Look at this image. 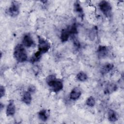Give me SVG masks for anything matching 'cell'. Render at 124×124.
Listing matches in <instances>:
<instances>
[{
  "mask_svg": "<svg viewBox=\"0 0 124 124\" xmlns=\"http://www.w3.org/2000/svg\"><path fill=\"white\" fill-rule=\"evenodd\" d=\"M46 82L49 87L55 93H57L63 88V83L61 80L58 79L53 75H49L46 78Z\"/></svg>",
  "mask_w": 124,
  "mask_h": 124,
  "instance_id": "6da1fadb",
  "label": "cell"
},
{
  "mask_svg": "<svg viewBox=\"0 0 124 124\" xmlns=\"http://www.w3.org/2000/svg\"><path fill=\"white\" fill-rule=\"evenodd\" d=\"M14 56L18 62H23L27 61V53L22 45L18 44L15 46L14 51Z\"/></svg>",
  "mask_w": 124,
  "mask_h": 124,
  "instance_id": "7a4b0ae2",
  "label": "cell"
},
{
  "mask_svg": "<svg viewBox=\"0 0 124 124\" xmlns=\"http://www.w3.org/2000/svg\"><path fill=\"white\" fill-rule=\"evenodd\" d=\"M99 8L102 13L107 17H109L111 13L112 7L109 2L106 0L101 1L98 4Z\"/></svg>",
  "mask_w": 124,
  "mask_h": 124,
  "instance_id": "3957f363",
  "label": "cell"
},
{
  "mask_svg": "<svg viewBox=\"0 0 124 124\" xmlns=\"http://www.w3.org/2000/svg\"><path fill=\"white\" fill-rule=\"evenodd\" d=\"M38 50L42 54L48 51L50 47V43L46 39L40 36H38Z\"/></svg>",
  "mask_w": 124,
  "mask_h": 124,
  "instance_id": "277c9868",
  "label": "cell"
},
{
  "mask_svg": "<svg viewBox=\"0 0 124 124\" xmlns=\"http://www.w3.org/2000/svg\"><path fill=\"white\" fill-rule=\"evenodd\" d=\"M19 13V3L16 1H13L8 10V14L10 16L15 17Z\"/></svg>",
  "mask_w": 124,
  "mask_h": 124,
  "instance_id": "5b68a950",
  "label": "cell"
},
{
  "mask_svg": "<svg viewBox=\"0 0 124 124\" xmlns=\"http://www.w3.org/2000/svg\"><path fill=\"white\" fill-rule=\"evenodd\" d=\"M22 43L23 45L27 47H32L35 45L33 39L32 38L31 35L29 33L24 35L22 39Z\"/></svg>",
  "mask_w": 124,
  "mask_h": 124,
  "instance_id": "8992f818",
  "label": "cell"
},
{
  "mask_svg": "<svg viewBox=\"0 0 124 124\" xmlns=\"http://www.w3.org/2000/svg\"><path fill=\"white\" fill-rule=\"evenodd\" d=\"M108 53V47L105 46L100 45L97 49V54L99 58L106 57Z\"/></svg>",
  "mask_w": 124,
  "mask_h": 124,
  "instance_id": "52a82bcc",
  "label": "cell"
},
{
  "mask_svg": "<svg viewBox=\"0 0 124 124\" xmlns=\"http://www.w3.org/2000/svg\"><path fill=\"white\" fill-rule=\"evenodd\" d=\"M16 112V106L13 100H10L7 106L6 114L7 116H13Z\"/></svg>",
  "mask_w": 124,
  "mask_h": 124,
  "instance_id": "ba28073f",
  "label": "cell"
},
{
  "mask_svg": "<svg viewBox=\"0 0 124 124\" xmlns=\"http://www.w3.org/2000/svg\"><path fill=\"white\" fill-rule=\"evenodd\" d=\"M74 9L75 12L78 15V16L82 20L84 16V13L82 7L78 1H76L74 4Z\"/></svg>",
  "mask_w": 124,
  "mask_h": 124,
  "instance_id": "9c48e42d",
  "label": "cell"
},
{
  "mask_svg": "<svg viewBox=\"0 0 124 124\" xmlns=\"http://www.w3.org/2000/svg\"><path fill=\"white\" fill-rule=\"evenodd\" d=\"M81 94V92L78 87H75L72 89L70 93V98L71 100H76L78 99Z\"/></svg>",
  "mask_w": 124,
  "mask_h": 124,
  "instance_id": "30bf717a",
  "label": "cell"
},
{
  "mask_svg": "<svg viewBox=\"0 0 124 124\" xmlns=\"http://www.w3.org/2000/svg\"><path fill=\"white\" fill-rule=\"evenodd\" d=\"M38 116L40 120L43 122L47 121L49 116V111L47 109H44L38 112Z\"/></svg>",
  "mask_w": 124,
  "mask_h": 124,
  "instance_id": "8fae6325",
  "label": "cell"
},
{
  "mask_svg": "<svg viewBox=\"0 0 124 124\" xmlns=\"http://www.w3.org/2000/svg\"><path fill=\"white\" fill-rule=\"evenodd\" d=\"M70 35V34L67 28L66 29H62L61 31V37H60L61 41L62 43L66 42L68 40Z\"/></svg>",
  "mask_w": 124,
  "mask_h": 124,
  "instance_id": "7c38bea8",
  "label": "cell"
},
{
  "mask_svg": "<svg viewBox=\"0 0 124 124\" xmlns=\"http://www.w3.org/2000/svg\"><path fill=\"white\" fill-rule=\"evenodd\" d=\"M31 93L29 92H26L24 93L22 97V101L26 104L29 105L31 101Z\"/></svg>",
  "mask_w": 124,
  "mask_h": 124,
  "instance_id": "4fadbf2b",
  "label": "cell"
},
{
  "mask_svg": "<svg viewBox=\"0 0 124 124\" xmlns=\"http://www.w3.org/2000/svg\"><path fill=\"white\" fill-rule=\"evenodd\" d=\"M114 67V65L112 63H108L105 64L101 69V73L103 75H105L108 73Z\"/></svg>",
  "mask_w": 124,
  "mask_h": 124,
  "instance_id": "5bb4252c",
  "label": "cell"
},
{
  "mask_svg": "<svg viewBox=\"0 0 124 124\" xmlns=\"http://www.w3.org/2000/svg\"><path fill=\"white\" fill-rule=\"evenodd\" d=\"M108 119L111 122H115L118 120V115L114 110L112 109L109 110L108 111Z\"/></svg>",
  "mask_w": 124,
  "mask_h": 124,
  "instance_id": "9a60e30c",
  "label": "cell"
},
{
  "mask_svg": "<svg viewBox=\"0 0 124 124\" xmlns=\"http://www.w3.org/2000/svg\"><path fill=\"white\" fill-rule=\"evenodd\" d=\"M117 89V86L113 83L108 84L104 91L105 93H110Z\"/></svg>",
  "mask_w": 124,
  "mask_h": 124,
  "instance_id": "2e32d148",
  "label": "cell"
},
{
  "mask_svg": "<svg viewBox=\"0 0 124 124\" xmlns=\"http://www.w3.org/2000/svg\"><path fill=\"white\" fill-rule=\"evenodd\" d=\"M42 54H43L41 52H40L39 50H38L37 52H36L33 54V55L31 58V60H30L31 62L34 63L36 62L39 61V60L41 59Z\"/></svg>",
  "mask_w": 124,
  "mask_h": 124,
  "instance_id": "e0dca14e",
  "label": "cell"
},
{
  "mask_svg": "<svg viewBox=\"0 0 124 124\" xmlns=\"http://www.w3.org/2000/svg\"><path fill=\"white\" fill-rule=\"evenodd\" d=\"M67 28L70 32V35H75L78 34V28L76 23H74L71 26H69L68 27H67Z\"/></svg>",
  "mask_w": 124,
  "mask_h": 124,
  "instance_id": "ac0fdd59",
  "label": "cell"
},
{
  "mask_svg": "<svg viewBox=\"0 0 124 124\" xmlns=\"http://www.w3.org/2000/svg\"><path fill=\"white\" fill-rule=\"evenodd\" d=\"M77 78L80 81H85L88 78L87 75L83 71H80L77 75Z\"/></svg>",
  "mask_w": 124,
  "mask_h": 124,
  "instance_id": "d6986e66",
  "label": "cell"
},
{
  "mask_svg": "<svg viewBox=\"0 0 124 124\" xmlns=\"http://www.w3.org/2000/svg\"><path fill=\"white\" fill-rule=\"evenodd\" d=\"M86 104L87 106L90 107H93L94 106L95 104V101L93 96H90L89 97L86 101Z\"/></svg>",
  "mask_w": 124,
  "mask_h": 124,
  "instance_id": "ffe728a7",
  "label": "cell"
},
{
  "mask_svg": "<svg viewBox=\"0 0 124 124\" xmlns=\"http://www.w3.org/2000/svg\"><path fill=\"white\" fill-rule=\"evenodd\" d=\"M72 39H73V43L74 46L77 48H78L80 46V44L78 40V39L75 36V35H72Z\"/></svg>",
  "mask_w": 124,
  "mask_h": 124,
  "instance_id": "44dd1931",
  "label": "cell"
},
{
  "mask_svg": "<svg viewBox=\"0 0 124 124\" xmlns=\"http://www.w3.org/2000/svg\"><path fill=\"white\" fill-rule=\"evenodd\" d=\"M5 93V88L1 85L0 87V98L2 97L3 96H4Z\"/></svg>",
  "mask_w": 124,
  "mask_h": 124,
  "instance_id": "7402d4cb",
  "label": "cell"
},
{
  "mask_svg": "<svg viewBox=\"0 0 124 124\" xmlns=\"http://www.w3.org/2000/svg\"><path fill=\"white\" fill-rule=\"evenodd\" d=\"M36 91V87L33 85H31L28 87V92H29L31 93H34Z\"/></svg>",
  "mask_w": 124,
  "mask_h": 124,
  "instance_id": "603a6c76",
  "label": "cell"
},
{
  "mask_svg": "<svg viewBox=\"0 0 124 124\" xmlns=\"http://www.w3.org/2000/svg\"><path fill=\"white\" fill-rule=\"evenodd\" d=\"M4 105L2 103H0V111L2 110V109L4 108Z\"/></svg>",
  "mask_w": 124,
  "mask_h": 124,
  "instance_id": "cb8c5ba5",
  "label": "cell"
}]
</instances>
